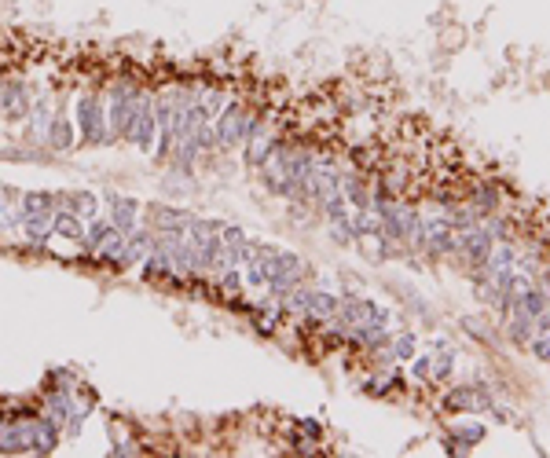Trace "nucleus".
<instances>
[{
    "label": "nucleus",
    "instance_id": "nucleus-7",
    "mask_svg": "<svg viewBox=\"0 0 550 458\" xmlns=\"http://www.w3.org/2000/svg\"><path fill=\"white\" fill-rule=\"evenodd\" d=\"M110 224L114 231H121V235H129V231H136V213H140V202L136 198H125V195H110Z\"/></svg>",
    "mask_w": 550,
    "mask_h": 458
},
{
    "label": "nucleus",
    "instance_id": "nucleus-4",
    "mask_svg": "<svg viewBox=\"0 0 550 458\" xmlns=\"http://www.w3.org/2000/svg\"><path fill=\"white\" fill-rule=\"evenodd\" d=\"M129 140L140 147L143 154H154V147H158V118H154V99H151V95H143L140 114H136V125H132V136H129Z\"/></svg>",
    "mask_w": 550,
    "mask_h": 458
},
{
    "label": "nucleus",
    "instance_id": "nucleus-2",
    "mask_svg": "<svg viewBox=\"0 0 550 458\" xmlns=\"http://www.w3.org/2000/svg\"><path fill=\"white\" fill-rule=\"evenodd\" d=\"M77 129L84 143H110L114 136L107 129V114H103V95H81L77 99Z\"/></svg>",
    "mask_w": 550,
    "mask_h": 458
},
{
    "label": "nucleus",
    "instance_id": "nucleus-11",
    "mask_svg": "<svg viewBox=\"0 0 550 458\" xmlns=\"http://www.w3.org/2000/svg\"><path fill=\"white\" fill-rule=\"evenodd\" d=\"M23 209H56V191H26Z\"/></svg>",
    "mask_w": 550,
    "mask_h": 458
},
{
    "label": "nucleus",
    "instance_id": "nucleus-10",
    "mask_svg": "<svg viewBox=\"0 0 550 458\" xmlns=\"http://www.w3.org/2000/svg\"><path fill=\"white\" fill-rule=\"evenodd\" d=\"M48 143L56 147V151H70L73 147V125L62 118V114H56V118L48 121Z\"/></svg>",
    "mask_w": 550,
    "mask_h": 458
},
{
    "label": "nucleus",
    "instance_id": "nucleus-3",
    "mask_svg": "<svg viewBox=\"0 0 550 458\" xmlns=\"http://www.w3.org/2000/svg\"><path fill=\"white\" fill-rule=\"evenodd\" d=\"M246 129H250V118L239 103H224V114L220 121L213 125L217 132V147H235V143H246Z\"/></svg>",
    "mask_w": 550,
    "mask_h": 458
},
{
    "label": "nucleus",
    "instance_id": "nucleus-5",
    "mask_svg": "<svg viewBox=\"0 0 550 458\" xmlns=\"http://www.w3.org/2000/svg\"><path fill=\"white\" fill-rule=\"evenodd\" d=\"M56 206L77 213L81 220H92L99 217V195H92V191H56Z\"/></svg>",
    "mask_w": 550,
    "mask_h": 458
},
{
    "label": "nucleus",
    "instance_id": "nucleus-8",
    "mask_svg": "<svg viewBox=\"0 0 550 458\" xmlns=\"http://www.w3.org/2000/svg\"><path fill=\"white\" fill-rule=\"evenodd\" d=\"M51 235L70 239V242H81V239H84V220L77 217V213L56 206V213H51Z\"/></svg>",
    "mask_w": 550,
    "mask_h": 458
},
{
    "label": "nucleus",
    "instance_id": "nucleus-9",
    "mask_svg": "<svg viewBox=\"0 0 550 458\" xmlns=\"http://www.w3.org/2000/svg\"><path fill=\"white\" fill-rule=\"evenodd\" d=\"M114 231V224L107 220V217H92L88 220V228H84V239H81V246L88 250V253H96L99 246H103V239H107Z\"/></svg>",
    "mask_w": 550,
    "mask_h": 458
},
{
    "label": "nucleus",
    "instance_id": "nucleus-6",
    "mask_svg": "<svg viewBox=\"0 0 550 458\" xmlns=\"http://www.w3.org/2000/svg\"><path fill=\"white\" fill-rule=\"evenodd\" d=\"M62 425L51 414H34V455H51L59 447Z\"/></svg>",
    "mask_w": 550,
    "mask_h": 458
},
{
    "label": "nucleus",
    "instance_id": "nucleus-1",
    "mask_svg": "<svg viewBox=\"0 0 550 458\" xmlns=\"http://www.w3.org/2000/svg\"><path fill=\"white\" fill-rule=\"evenodd\" d=\"M140 103H143V92L132 88L129 81H118L110 88V118H107V129L114 140H129L132 136V125H136V114H140Z\"/></svg>",
    "mask_w": 550,
    "mask_h": 458
}]
</instances>
